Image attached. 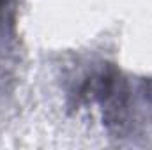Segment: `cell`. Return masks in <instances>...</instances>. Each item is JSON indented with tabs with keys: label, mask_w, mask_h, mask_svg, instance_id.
I'll use <instances>...</instances> for the list:
<instances>
[{
	"label": "cell",
	"mask_w": 152,
	"mask_h": 150,
	"mask_svg": "<svg viewBox=\"0 0 152 150\" xmlns=\"http://www.w3.org/2000/svg\"><path fill=\"white\" fill-rule=\"evenodd\" d=\"M14 42V18L7 0H0V73L4 71Z\"/></svg>",
	"instance_id": "cell-1"
}]
</instances>
